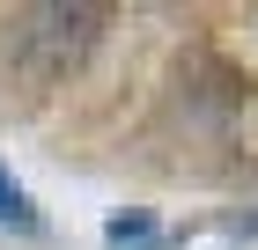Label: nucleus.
I'll return each instance as SVG.
<instances>
[{
  "label": "nucleus",
  "mask_w": 258,
  "mask_h": 250,
  "mask_svg": "<svg viewBox=\"0 0 258 250\" xmlns=\"http://www.w3.org/2000/svg\"><path fill=\"white\" fill-rule=\"evenodd\" d=\"M103 8L89 0H37V8H15L0 22V52L30 89H59L89 66V52L103 44Z\"/></svg>",
  "instance_id": "nucleus-1"
},
{
  "label": "nucleus",
  "mask_w": 258,
  "mask_h": 250,
  "mask_svg": "<svg viewBox=\"0 0 258 250\" xmlns=\"http://www.w3.org/2000/svg\"><path fill=\"white\" fill-rule=\"evenodd\" d=\"M0 228H15V235H44V213H37V199L22 192L15 177L0 170Z\"/></svg>",
  "instance_id": "nucleus-2"
},
{
  "label": "nucleus",
  "mask_w": 258,
  "mask_h": 250,
  "mask_svg": "<svg viewBox=\"0 0 258 250\" xmlns=\"http://www.w3.org/2000/svg\"><path fill=\"white\" fill-rule=\"evenodd\" d=\"M103 235H111V243H148V235H155V228H148L140 213H118V221H111V228H103Z\"/></svg>",
  "instance_id": "nucleus-3"
},
{
  "label": "nucleus",
  "mask_w": 258,
  "mask_h": 250,
  "mask_svg": "<svg viewBox=\"0 0 258 250\" xmlns=\"http://www.w3.org/2000/svg\"><path fill=\"white\" fill-rule=\"evenodd\" d=\"M229 235H236V243H258V213H236V221H229Z\"/></svg>",
  "instance_id": "nucleus-4"
}]
</instances>
